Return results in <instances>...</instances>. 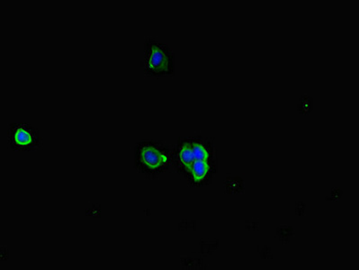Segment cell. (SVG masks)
I'll list each match as a JSON object with an SVG mask.
<instances>
[{
    "label": "cell",
    "mask_w": 359,
    "mask_h": 270,
    "mask_svg": "<svg viewBox=\"0 0 359 270\" xmlns=\"http://www.w3.org/2000/svg\"><path fill=\"white\" fill-rule=\"evenodd\" d=\"M173 164V154L163 142L145 139L136 142L135 168L148 179L165 173Z\"/></svg>",
    "instance_id": "cell-1"
},
{
    "label": "cell",
    "mask_w": 359,
    "mask_h": 270,
    "mask_svg": "<svg viewBox=\"0 0 359 270\" xmlns=\"http://www.w3.org/2000/svg\"><path fill=\"white\" fill-rule=\"evenodd\" d=\"M140 65L151 78H170L176 71V58L166 43L158 42L154 37H146L144 58Z\"/></svg>",
    "instance_id": "cell-2"
},
{
    "label": "cell",
    "mask_w": 359,
    "mask_h": 270,
    "mask_svg": "<svg viewBox=\"0 0 359 270\" xmlns=\"http://www.w3.org/2000/svg\"><path fill=\"white\" fill-rule=\"evenodd\" d=\"M212 149L208 141L202 138L180 139L173 152V164L177 170H182L193 162L212 160Z\"/></svg>",
    "instance_id": "cell-3"
},
{
    "label": "cell",
    "mask_w": 359,
    "mask_h": 270,
    "mask_svg": "<svg viewBox=\"0 0 359 270\" xmlns=\"http://www.w3.org/2000/svg\"><path fill=\"white\" fill-rule=\"evenodd\" d=\"M8 137L9 146L15 151H34L42 146L39 131L27 123H11Z\"/></svg>",
    "instance_id": "cell-4"
}]
</instances>
